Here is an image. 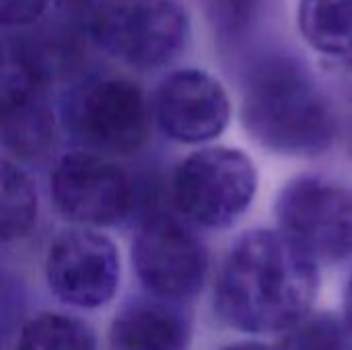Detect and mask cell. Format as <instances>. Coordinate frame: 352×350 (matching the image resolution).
Listing matches in <instances>:
<instances>
[{"label":"cell","mask_w":352,"mask_h":350,"mask_svg":"<svg viewBox=\"0 0 352 350\" xmlns=\"http://www.w3.org/2000/svg\"><path fill=\"white\" fill-rule=\"evenodd\" d=\"M153 111L171 140L200 144L223 134L231 118V101L219 78L200 68H182L159 83Z\"/></svg>","instance_id":"8fae6325"},{"label":"cell","mask_w":352,"mask_h":350,"mask_svg":"<svg viewBox=\"0 0 352 350\" xmlns=\"http://www.w3.org/2000/svg\"><path fill=\"white\" fill-rule=\"evenodd\" d=\"M283 233L311 260L338 262L352 256V190L318 175L285 186L276 200Z\"/></svg>","instance_id":"5b68a950"},{"label":"cell","mask_w":352,"mask_h":350,"mask_svg":"<svg viewBox=\"0 0 352 350\" xmlns=\"http://www.w3.org/2000/svg\"><path fill=\"white\" fill-rule=\"evenodd\" d=\"M316 260L285 233L250 231L229 252L217 278V309L250 334L287 332L311 314Z\"/></svg>","instance_id":"6da1fadb"},{"label":"cell","mask_w":352,"mask_h":350,"mask_svg":"<svg viewBox=\"0 0 352 350\" xmlns=\"http://www.w3.org/2000/svg\"><path fill=\"white\" fill-rule=\"evenodd\" d=\"M72 132L93 151L132 155L151 132V109L142 89L124 76L87 80L70 99Z\"/></svg>","instance_id":"8992f818"},{"label":"cell","mask_w":352,"mask_h":350,"mask_svg":"<svg viewBox=\"0 0 352 350\" xmlns=\"http://www.w3.org/2000/svg\"><path fill=\"white\" fill-rule=\"evenodd\" d=\"M344 322H346V328L352 336V278L349 281V287L344 293Z\"/></svg>","instance_id":"d6986e66"},{"label":"cell","mask_w":352,"mask_h":350,"mask_svg":"<svg viewBox=\"0 0 352 350\" xmlns=\"http://www.w3.org/2000/svg\"><path fill=\"white\" fill-rule=\"evenodd\" d=\"M241 118L256 142L291 157L320 155L336 134L328 97L307 66L291 56H268L252 68Z\"/></svg>","instance_id":"7a4b0ae2"},{"label":"cell","mask_w":352,"mask_h":350,"mask_svg":"<svg viewBox=\"0 0 352 350\" xmlns=\"http://www.w3.org/2000/svg\"><path fill=\"white\" fill-rule=\"evenodd\" d=\"M190 324L169 301H136L120 311L107 350H188Z\"/></svg>","instance_id":"7c38bea8"},{"label":"cell","mask_w":352,"mask_h":350,"mask_svg":"<svg viewBox=\"0 0 352 350\" xmlns=\"http://www.w3.org/2000/svg\"><path fill=\"white\" fill-rule=\"evenodd\" d=\"M297 25L316 52L330 58L352 56V0H299Z\"/></svg>","instance_id":"4fadbf2b"},{"label":"cell","mask_w":352,"mask_h":350,"mask_svg":"<svg viewBox=\"0 0 352 350\" xmlns=\"http://www.w3.org/2000/svg\"><path fill=\"white\" fill-rule=\"evenodd\" d=\"M223 350H272L268 349L266 344H260V342H235L231 347H225Z\"/></svg>","instance_id":"ffe728a7"},{"label":"cell","mask_w":352,"mask_h":350,"mask_svg":"<svg viewBox=\"0 0 352 350\" xmlns=\"http://www.w3.org/2000/svg\"><path fill=\"white\" fill-rule=\"evenodd\" d=\"M278 350H346L344 328L330 314H307L285 332Z\"/></svg>","instance_id":"e0dca14e"},{"label":"cell","mask_w":352,"mask_h":350,"mask_svg":"<svg viewBox=\"0 0 352 350\" xmlns=\"http://www.w3.org/2000/svg\"><path fill=\"white\" fill-rule=\"evenodd\" d=\"M58 210L85 227L116 225L132 208V182L124 169L95 153H70L52 173Z\"/></svg>","instance_id":"9c48e42d"},{"label":"cell","mask_w":352,"mask_h":350,"mask_svg":"<svg viewBox=\"0 0 352 350\" xmlns=\"http://www.w3.org/2000/svg\"><path fill=\"white\" fill-rule=\"evenodd\" d=\"M264 0H204L212 35L227 45L243 41L258 25Z\"/></svg>","instance_id":"2e32d148"},{"label":"cell","mask_w":352,"mask_h":350,"mask_svg":"<svg viewBox=\"0 0 352 350\" xmlns=\"http://www.w3.org/2000/svg\"><path fill=\"white\" fill-rule=\"evenodd\" d=\"M134 266L142 285L161 301H188L206 281L208 252L186 223L157 215L134 239Z\"/></svg>","instance_id":"52a82bcc"},{"label":"cell","mask_w":352,"mask_h":350,"mask_svg":"<svg viewBox=\"0 0 352 350\" xmlns=\"http://www.w3.org/2000/svg\"><path fill=\"white\" fill-rule=\"evenodd\" d=\"M258 190L254 161L239 149L210 146L186 157L171 182L175 208L192 223L223 229L252 204Z\"/></svg>","instance_id":"277c9868"},{"label":"cell","mask_w":352,"mask_h":350,"mask_svg":"<svg viewBox=\"0 0 352 350\" xmlns=\"http://www.w3.org/2000/svg\"><path fill=\"white\" fill-rule=\"evenodd\" d=\"M50 0H0L2 27H33L47 12Z\"/></svg>","instance_id":"ac0fdd59"},{"label":"cell","mask_w":352,"mask_h":350,"mask_svg":"<svg viewBox=\"0 0 352 350\" xmlns=\"http://www.w3.org/2000/svg\"><path fill=\"white\" fill-rule=\"evenodd\" d=\"M47 87L6 37L0 76L2 142L19 159H35L54 142L56 120L47 103Z\"/></svg>","instance_id":"30bf717a"},{"label":"cell","mask_w":352,"mask_h":350,"mask_svg":"<svg viewBox=\"0 0 352 350\" xmlns=\"http://www.w3.org/2000/svg\"><path fill=\"white\" fill-rule=\"evenodd\" d=\"M45 281L72 307L95 309L111 301L120 285V254L111 239L91 229L62 231L47 248Z\"/></svg>","instance_id":"ba28073f"},{"label":"cell","mask_w":352,"mask_h":350,"mask_svg":"<svg viewBox=\"0 0 352 350\" xmlns=\"http://www.w3.org/2000/svg\"><path fill=\"white\" fill-rule=\"evenodd\" d=\"M0 231L4 241H16L31 233L37 221V192L31 177L4 161L0 169Z\"/></svg>","instance_id":"5bb4252c"},{"label":"cell","mask_w":352,"mask_h":350,"mask_svg":"<svg viewBox=\"0 0 352 350\" xmlns=\"http://www.w3.org/2000/svg\"><path fill=\"white\" fill-rule=\"evenodd\" d=\"M89 39L138 70L173 62L190 39V17L179 0H72Z\"/></svg>","instance_id":"3957f363"},{"label":"cell","mask_w":352,"mask_h":350,"mask_svg":"<svg viewBox=\"0 0 352 350\" xmlns=\"http://www.w3.org/2000/svg\"><path fill=\"white\" fill-rule=\"evenodd\" d=\"M14 350H97V342L82 320L62 314H39L21 328Z\"/></svg>","instance_id":"9a60e30c"}]
</instances>
